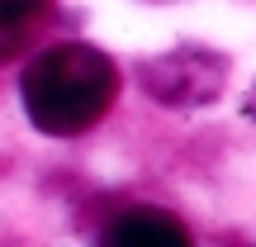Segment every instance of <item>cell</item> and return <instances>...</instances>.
Segmentation results:
<instances>
[{
  "label": "cell",
  "instance_id": "obj_5",
  "mask_svg": "<svg viewBox=\"0 0 256 247\" xmlns=\"http://www.w3.org/2000/svg\"><path fill=\"white\" fill-rule=\"evenodd\" d=\"M247 110H252V114H256V91H252V100H247Z\"/></svg>",
  "mask_w": 256,
  "mask_h": 247
},
{
  "label": "cell",
  "instance_id": "obj_1",
  "mask_svg": "<svg viewBox=\"0 0 256 247\" xmlns=\"http://www.w3.org/2000/svg\"><path fill=\"white\" fill-rule=\"evenodd\" d=\"M19 91H24V110L38 133L76 138L110 114L119 95V72L110 53L90 43H57L28 62Z\"/></svg>",
  "mask_w": 256,
  "mask_h": 247
},
{
  "label": "cell",
  "instance_id": "obj_4",
  "mask_svg": "<svg viewBox=\"0 0 256 247\" xmlns=\"http://www.w3.org/2000/svg\"><path fill=\"white\" fill-rule=\"evenodd\" d=\"M48 5L52 0H0V62H10L34 38V29L43 24Z\"/></svg>",
  "mask_w": 256,
  "mask_h": 247
},
{
  "label": "cell",
  "instance_id": "obj_3",
  "mask_svg": "<svg viewBox=\"0 0 256 247\" xmlns=\"http://www.w3.org/2000/svg\"><path fill=\"white\" fill-rule=\"evenodd\" d=\"M104 238L114 247H180L190 242V233H185V223L176 219V214L166 209H152V204H133V209L114 214L110 228H104Z\"/></svg>",
  "mask_w": 256,
  "mask_h": 247
},
{
  "label": "cell",
  "instance_id": "obj_2",
  "mask_svg": "<svg viewBox=\"0 0 256 247\" xmlns=\"http://www.w3.org/2000/svg\"><path fill=\"white\" fill-rule=\"evenodd\" d=\"M142 86L162 105H204L228 86V62L209 48H176L142 62Z\"/></svg>",
  "mask_w": 256,
  "mask_h": 247
}]
</instances>
